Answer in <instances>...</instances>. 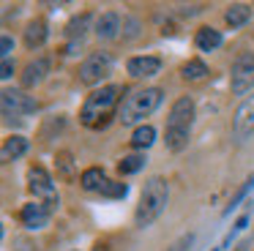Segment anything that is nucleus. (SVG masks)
<instances>
[{
  "label": "nucleus",
  "mask_w": 254,
  "mask_h": 251,
  "mask_svg": "<svg viewBox=\"0 0 254 251\" xmlns=\"http://www.w3.org/2000/svg\"><path fill=\"white\" fill-rule=\"evenodd\" d=\"M252 186H254V175H252V178H249V180H246V183H243V188H241V191H238V194H235V196H232V202H230V207H227V210H224V216H230V213H232V210H235V207H238V202H241V199H243V196H246V191H249V188H252Z\"/></svg>",
  "instance_id": "obj_24"
},
{
  "label": "nucleus",
  "mask_w": 254,
  "mask_h": 251,
  "mask_svg": "<svg viewBox=\"0 0 254 251\" xmlns=\"http://www.w3.org/2000/svg\"><path fill=\"white\" fill-rule=\"evenodd\" d=\"M161 104V90L159 87H145V90H134L123 98L121 109H118V118L123 126H131L145 120L148 115L156 112V107Z\"/></svg>",
  "instance_id": "obj_4"
},
{
  "label": "nucleus",
  "mask_w": 254,
  "mask_h": 251,
  "mask_svg": "<svg viewBox=\"0 0 254 251\" xmlns=\"http://www.w3.org/2000/svg\"><path fill=\"white\" fill-rule=\"evenodd\" d=\"M28 188L33 191L39 199H44V205L50 207H58V191H55V186H52V178L47 175V169L44 167H30V172H28Z\"/></svg>",
  "instance_id": "obj_8"
},
{
  "label": "nucleus",
  "mask_w": 254,
  "mask_h": 251,
  "mask_svg": "<svg viewBox=\"0 0 254 251\" xmlns=\"http://www.w3.org/2000/svg\"><path fill=\"white\" fill-rule=\"evenodd\" d=\"M252 134H254V96H249L235 109V118H232V139L246 142Z\"/></svg>",
  "instance_id": "obj_9"
},
{
  "label": "nucleus",
  "mask_w": 254,
  "mask_h": 251,
  "mask_svg": "<svg viewBox=\"0 0 254 251\" xmlns=\"http://www.w3.org/2000/svg\"><path fill=\"white\" fill-rule=\"evenodd\" d=\"M121 16L115 14V11H104V14L96 19V36L99 38H118V33H121Z\"/></svg>",
  "instance_id": "obj_13"
},
{
  "label": "nucleus",
  "mask_w": 254,
  "mask_h": 251,
  "mask_svg": "<svg viewBox=\"0 0 254 251\" xmlns=\"http://www.w3.org/2000/svg\"><path fill=\"white\" fill-rule=\"evenodd\" d=\"M249 16H252V8H249L246 3H235V5H230V8H227L224 19H227V25L241 27V25H246V22H249Z\"/></svg>",
  "instance_id": "obj_18"
},
{
  "label": "nucleus",
  "mask_w": 254,
  "mask_h": 251,
  "mask_svg": "<svg viewBox=\"0 0 254 251\" xmlns=\"http://www.w3.org/2000/svg\"><path fill=\"white\" fill-rule=\"evenodd\" d=\"M112 68V55L110 52H90L79 65V79L85 85H99Z\"/></svg>",
  "instance_id": "obj_7"
},
{
  "label": "nucleus",
  "mask_w": 254,
  "mask_h": 251,
  "mask_svg": "<svg viewBox=\"0 0 254 251\" xmlns=\"http://www.w3.org/2000/svg\"><path fill=\"white\" fill-rule=\"evenodd\" d=\"M246 224H249V218H246V216H241V218H238V221H235V229H243V227H246Z\"/></svg>",
  "instance_id": "obj_29"
},
{
  "label": "nucleus",
  "mask_w": 254,
  "mask_h": 251,
  "mask_svg": "<svg viewBox=\"0 0 254 251\" xmlns=\"http://www.w3.org/2000/svg\"><path fill=\"white\" fill-rule=\"evenodd\" d=\"M25 153H28V139H25V136H8V139L3 142L0 158L6 164H11V161H17V158H22Z\"/></svg>",
  "instance_id": "obj_14"
},
{
  "label": "nucleus",
  "mask_w": 254,
  "mask_h": 251,
  "mask_svg": "<svg viewBox=\"0 0 254 251\" xmlns=\"http://www.w3.org/2000/svg\"><path fill=\"white\" fill-rule=\"evenodd\" d=\"M194 41H197V47L202 49V52H213V49L221 47V33L213 30V27H199Z\"/></svg>",
  "instance_id": "obj_15"
},
{
  "label": "nucleus",
  "mask_w": 254,
  "mask_h": 251,
  "mask_svg": "<svg viewBox=\"0 0 254 251\" xmlns=\"http://www.w3.org/2000/svg\"><path fill=\"white\" fill-rule=\"evenodd\" d=\"M254 87V52H243L238 55V60L232 63V74H230V90L235 96H243L246 90Z\"/></svg>",
  "instance_id": "obj_5"
},
{
  "label": "nucleus",
  "mask_w": 254,
  "mask_h": 251,
  "mask_svg": "<svg viewBox=\"0 0 254 251\" xmlns=\"http://www.w3.org/2000/svg\"><path fill=\"white\" fill-rule=\"evenodd\" d=\"M191 243H194V235L189 232V235H183V238H178L167 251H189V249H191Z\"/></svg>",
  "instance_id": "obj_25"
},
{
  "label": "nucleus",
  "mask_w": 254,
  "mask_h": 251,
  "mask_svg": "<svg viewBox=\"0 0 254 251\" xmlns=\"http://www.w3.org/2000/svg\"><path fill=\"white\" fill-rule=\"evenodd\" d=\"M50 74V60L47 58H36L25 65L22 71V87H36L39 82H44V76Z\"/></svg>",
  "instance_id": "obj_12"
},
{
  "label": "nucleus",
  "mask_w": 254,
  "mask_h": 251,
  "mask_svg": "<svg viewBox=\"0 0 254 251\" xmlns=\"http://www.w3.org/2000/svg\"><path fill=\"white\" fill-rule=\"evenodd\" d=\"M167 199H170V188H167L164 178H150L142 188V196H139L137 213H134V224H137L139 229L150 227V224L164 213Z\"/></svg>",
  "instance_id": "obj_2"
},
{
  "label": "nucleus",
  "mask_w": 254,
  "mask_h": 251,
  "mask_svg": "<svg viewBox=\"0 0 254 251\" xmlns=\"http://www.w3.org/2000/svg\"><path fill=\"white\" fill-rule=\"evenodd\" d=\"M126 71L134 76V79H148V76H156L161 71V60L156 55H142V58H131L126 63Z\"/></svg>",
  "instance_id": "obj_10"
},
{
  "label": "nucleus",
  "mask_w": 254,
  "mask_h": 251,
  "mask_svg": "<svg viewBox=\"0 0 254 251\" xmlns=\"http://www.w3.org/2000/svg\"><path fill=\"white\" fill-rule=\"evenodd\" d=\"M11 49H14V41H11L8 36H3V41H0V55H3V60H8Z\"/></svg>",
  "instance_id": "obj_27"
},
{
  "label": "nucleus",
  "mask_w": 254,
  "mask_h": 251,
  "mask_svg": "<svg viewBox=\"0 0 254 251\" xmlns=\"http://www.w3.org/2000/svg\"><path fill=\"white\" fill-rule=\"evenodd\" d=\"M123 27H126V38H137L139 36V22L137 19H123Z\"/></svg>",
  "instance_id": "obj_26"
},
{
  "label": "nucleus",
  "mask_w": 254,
  "mask_h": 251,
  "mask_svg": "<svg viewBox=\"0 0 254 251\" xmlns=\"http://www.w3.org/2000/svg\"><path fill=\"white\" fill-rule=\"evenodd\" d=\"M181 76H183L186 82L205 79V76H208V65H205L202 60H189V63H183V68H181Z\"/></svg>",
  "instance_id": "obj_20"
},
{
  "label": "nucleus",
  "mask_w": 254,
  "mask_h": 251,
  "mask_svg": "<svg viewBox=\"0 0 254 251\" xmlns=\"http://www.w3.org/2000/svg\"><path fill=\"white\" fill-rule=\"evenodd\" d=\"M148 164V158L142 156V153H134V156H126L121 164H118V169H121V175H134L139 172V169Z\"/></svg>",
  "instance_id": "obj_22"
},
{
  "label": "nucleus",
  "mask_w": 254,
  "mask_h": 251,
  "mask_svg": "<svg viewBox=\"0 0 254 251\" xmlns=\"http://www.w3.org/2000/svg\"><path fill=\"white\" fill-rule=\"evenodd\" d=\"M88 27H90V14H79L66 25V36L71 38V41H82L85 33H88Z\"/></svg>",
  "instance_id": "obj_17"
},
{
  "label": "nucleus",
  "mask_w": 254,
  "mask_h": 251,
  "mask_svg": "<svg viewBox=\"0 0 254 251\" xmlns=\"http://www.w3.org/2000/svg\"><path fill=\"white\" fill-rule=\"evenodd\" d=\"M121 93H123V87H118V85H107V87H101V90L90 93V96L85 98L82 109H79V120H82V126L96 128V126L104 123V120L112 115V109L118 107Z\"/></svg>",
  "instance_id": "obj_3"
},
{
  "label": "nucleus",
  "mask_w": 254,
  "mask_h": 251,
  "mask_svg": "<svg viewBox=\"0 0 254 251\" xmlns=\"http://www.w3.org/2000/svg\"><path fill=\"white\" fill-rule=\"evenodd\" d=\"M0 109H3V118H22V115H33L39 109V104L28 96L25 90H3L0 96Z\"/></svg>",
  "instance_id": "obj_6"
},
{
  "label": "nucleus",
  "mask_w": 254,
  "mask_h": 251,
  "mask_svg": "<svg viewBox=\"0 0 254 251\" xmlns=\"http://www.w3.org/2000/svg\"><path fill=\"white\" fill-rule=\"evenodd\" d=\"M191 123H194V101L191 96H181L170 109V118H167V131L164 139L167 147L175 153H181L189 145V136H191Z\"/></svg>",
  "instance_id": "obj_1"
},
{
  "label": "nucleus",
  "mask_w": 254,
  "mask_h": 251,
  "mask_svg": "<svg viewBox=\"0 0 254 251\" xmlns=\"http://www.w3.org/2000/svg\"><path fill=\"white\" fill-rule=\"evenodd\" d=\"M0 76H3V79H11V76H14V63H11V58L3 60V65H0Z\"/></svg>",
  "instance_id": "obj_28"
},
{
  "label": "nucleus",
  "mask_w": 254,
  "mask_h": 251,
  "mask_svg": "<svg viewBox=\"0 0 254 251\" xmlns=\"http://www.w3.org/2000/svg\"><path fill=\"white\" fill-rule=\"evenodd\" d=\"M22 224L28 229H41V227H47V221H50V207L44 205V202H28V205L22 207Z\"/></svg>",
  "instance_id": "obj_11"
},
{
  "label": "nucleus",
  "mask_w": 254,
  "mask_h": 251,
  "mask_svg": "<svg viewBox=\"0 0 254 251\" xmlns=\"http://www.w3.org/2000/svg\"><path fill=\"white\" fill-rule=\"evenodd\" d=\"M79 183H82V188H85V191H99L101 186L107 183V178H104V169H99V167H90V169H85V172H82V178H79Z\"/></svg>",
  "instance_id": "obj_19"
},
{
  "label": "nucleus",
  "mask_w": 254,
  "mask_h": 251,
  "mask_svg": "<svg viewBox=\"0 0 254 251\" xmlns=\"http://www.w3.org/2000/svg\"><path fill=\"white\" fill-rule=\"evenodd\" d=\"M156 142V128L153 126H139L131 134V145L134 147H150Z\"/></svg>",
  "instance_id": "obj_21"
},
{
  "label": "nucleus",
  "mask_w": 254,
  "mask_h": 251,
  "mask_svg": "<svg viewBox=\"0 0 254 251\" xmlns=\"http://www.w3.org/2000/svg\"><path fill=\"white\" fill-rule=\"evenodd\" d=\"M213 251H221V249H213Z\"/></svg>",
  "instance_id": "obj_30"
},
{
  "label": "nucleus",
  "mask_w": 254,
  "mask_h": 251,
  "mask_svg": "<svg viewBox=\"0 0 254 251\" xmlns=\"http://www.w3.org/2000/svg\"><path fill=\"white\" fill-rule=\"evenodd\" d=\"M99 194L107 196V199H123V196L128 194V186L126 183H118V180H107V183L99 188Z\"/></svg>",
  "instance_id": "obj_23"
},
{
  "label": "nucleus",
  "mask_w": 254,
  "mask_h": 251,
  "mask_svg": "<svg viewBox=\"0 0 254 251\" xmlns=\"http://www.w3.org/2000/svg\"><path fill=\"white\" fill-rule=\"evenodd\" d=\"M44 41H47V22L44 19H33L28 25V30H25V44H28L30 49H36Z\"/></svg>",
  "instance_id": "obj_16"
}]
</instances>
